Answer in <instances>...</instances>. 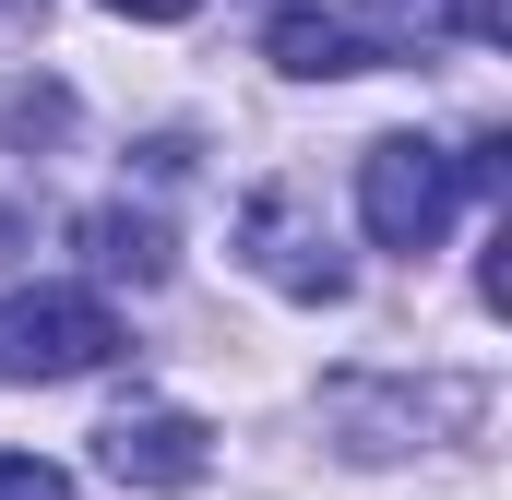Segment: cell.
<instances>
[{"label": "cell", "instance_id": "8992f818", "mask_svg": "<svg viewBox=\"0 0 512 500\" xmlns=\"http://www.w3.org/2000/svg\"><path fill=\"white\" fill-rule=\"evenodd\" d=\"M84 262L120 274V286H155L167 274V227L155 215H84Z\"/></svg>", "mask_w": 512, "mask_h": 500}, {"label": "cell", "instance_id": "52a82bcc", "mask_svg": "<svg viewBox=\"0 0 512 500\" xmlns=\"http://www.w3.org/2000/svg\"><path fill=\"white\" fill-rule=\"evenodd\" d=\"M0 500H72V477L36 465V453H0Z\"/></svg>", "mask_w": 512, "mask_h": 500}, {"label": "cell", "instance_id": "9c48e42d", "mask_svg": "<svg viewBox=\"0 0 512 500\" xmlns=\"http://www.w3.org/2000/svg\"><path fill=\"white\" fill-rule=\"evenodd\" d=\"M108 12H131V24H179V12H203V0H108Z\"/></svg>", "mask_w": 512, "mask_h": 500}, {"label": "cell", "instance_id": "ba28073f", "mask_svg": "<svg viewBox=\"0 0 512 500\" xmlns=\"http://www.w3.org/2000/svg\"><path fill=\"white\" fill-rule=\"evenodd\" d=\"M453 24H465L477 48H501V36H512V0H453Z\"/></svg>", "mask_w": 512, "mask_h": 500}, {"label": "cell", "instance_id": "5b68a950", "mask_svg": "<svg viewBox=\"0 0 512 500\" xmlns=\"http://www.w3.org/2000/svg\"><path fill=\"white\" fill-rule=\"evenodd\" d=\"M262 48H274V72H298V84H334V72H382L393 24H358V12H274Z\"/></svg>", "mask_w": 512, "mask_h": 500}, {"label": "cell", "instance_id": "3957f363", "mask_svg": "<svg viewBox=\"0 0 512 500\" xmlns=\"http://www.w3.org/2000/svg\"><path fill=\"white\" fill-rule=\"evenodd\" d=\"M239 250H251L262 286H286V298H310V310H334V298H346V250H334V227L310 215V191H251Z\"/></svg>", "mask_w": 512, "mask_h": 500}, {"label": "cell", "instance_id": "277c9868", "mask_svg": "<svg viewBox=\"0 0 512 500\" xmlns=\"http://www.w3.org/2000/svg\"><path fill=\"white\" fill-rule=\"evenodd\" d=\"M96 465H108L120 489L167 500V489H203L215 429H203V417H179V405H143V417H108V429H96Z\"/></svg>", "mask_w": 512, "mask_h": 500}, {"label": "cell", "instance_id": "6da1fadb", "mask_svg": "<svg viewBox=\"0 0 512 500\" xmlns=\"http://www.w3.org/2000/svg\"><path fill=\"white\" fill-rule=\"evenodd\" d=\"M108 346H120V322L84 286H12L0 298V381H84L108 370Z\"/></svg>", "mask_w": 512, "mask_h": 500}, {"label": "cell", "instance_id": "7a4b0ae2", "mask_svg": "<svg viewBox=\"0 0 512 500\" xmlns=\"http://www.w3.org/2000/svg\"><path fill=\"white\" fill-rule=\"evenodd\" d=\"M453 155L441 143H417V131H382L370 155H358V215H370V239L382 250H429L453 227Z\"/></svg>", "mask_w": 512, "mask_h": 500}]
</instances>
